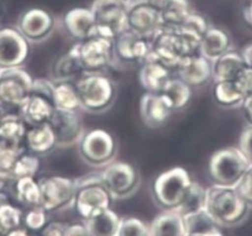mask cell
I'll use <instances>...</instances> for the list:
<instances>
[{
	"label": "cell",
	"mask_w": 252,
	"mask_h": 236,
	"mask_svg": "<svg viewBox=\"0 0 252 236\" xmlns=\"http://www.w3.org/2000/svg\"><path fill=\"white\" fill-rule=\"evenodd\" d=\"M205 210L219 226H236L247 218L251 206L236 188L213 186L207 188Z\"/></svg>",
	"instance_id": "6da1fadb"
},
{
	"label": "cell",
	"mask_w": 252,
	"mask_h": 236,
	"mask_svg": "<svg viewBox=\"0 0 252 236\" xmlns=\"http://www.w3.org/2000/svg\"><path fill=\"white\" fill-rule=\"evenodd\" d=\"M74 83L82 109L89 113H104L115 103L116 84L103 73H83Z\"/></svg>",
	"instance_id": "7a4b0ae2"
},
{
	"label": "cell",
	"mask_w": 252,
	"mask_h": 236,
	"mask_svg": "<svg viewBox=\"0 0 252 236\" xmlns=\"http://www.w3.org/2000/svg\"><path fill=\"white\" fill-rule=\"evenodd\" d=\"M76 196L72 205L83 220L110 209L113 197L104 186L101 173H93L74 179Z\"/></svg>",
	"instance_id": "3957f363"
},
{
	"label": "cell",
	"mask_w": 252,
	"mask_h": 236,
	"mask_svg": "<svg viewBox=\"0 0 252 236\" xmlns=\"http://www.w3.org/2000/svg\"><path fill=\"white\" fill-rule=\"evenodd\" d=\"M192 178L186 169L174 167L156 177L151 193L155 203L163 210H176L192 187Z\"/></svg>",
	"instance_id": "277c9868"
},
{
	"label": "cell",
	"mask_w": 252,
	"mask_h": 236,
	"mask_svg": "<svg viewBox=\"0 0 252 236\" xmlns=\"http://www.w3.org/2000/svg\"><path fill=\"white\" fill-rule=\"evenodd\" d=\"M249 169L250 164L239 147H225L212 155L208 174L213 186L235 188Z\"/></svg>",
	"instance_id": "5b68a950"
},
{
	"label": "cell",
	"mask_w": 252,
	"mask_h": 236,
	"mask_svg": "<svg viewBox=\"0 0 252 236\" xmlns=\"http://www.w3.org/2000/svg\"><path fill=\"white\" fill-rule=\"evenodd\" d=\"M18 110L21 118L30 126L50 123L56 111L53 103V82L45 78L35 79L32 91Z\"/></svg>",
	"instance_id": "8992f818"
},
{
	"label": "cell",
	"mask_w": 252,
	"mask_h": 236,
	"mask_svg": "<svg viewBox=\"0 0 252 236\" xmlns=\"http://www.w3.org/2000/svg\"><path fill=\"white\" fill-rule=\"evenodd\" d=\"M81 159L92 167H105L114 162L118 145L111 134L103 129H94L84 133L78 142Z\"/></svg>",
	"instance_id": "52a82bcc"
},
{
	"label": "cell",
	"mask_w": 252,
	"mask_h": 236,
	"mask_svg": "<svg viewBox=\"0 0 252 236\" xmlns=\"http://www.w3.org/2000/svg\"><path fill=\"white\" fill-rule=\"evenodd\" d=\"M91 10L96 35L114 40L127 30V0H94Z\"/></svg>",
	"instance_id": "ba28073f"
},
{
	"label": "cell",
	"mask_w": 252,
	"mask_h": 236,
	"mask_svg": "<svg viewBox=\"0 0 252 236\" xmlns=\"http://www.w3.org/2000/svg\"><path fill=\"white\" fill-rule=\"evenodd\" d=\"M79 62L84 73H103L115 62L114 40L94 35L82 42H76Z\"/></svg>",
	"instance_id": "9c48e42d"
},
{
	"label": "cell",
	"mask_w": 252,
	"mask_h": 236,
	"mask_svg": "<svg viewBox=\"0 0 252 236\" xmlns=\"http://www.w3.org/2000/svg\"><path fill=\"white\" fill-rule=\"evenodd\" d=\"M101 173L104 186L113 199H125L139 189L140 173L132 165L126 162H111L104 167Z\"/></svg>",
	"instance_id": "30bf717a"
},
{
	"label": "cell",
	"mask_w": 252,
	"mask_h": 236,
	"mask_svg": "<svg viewBox=\"0 0 252 236\" xmlns=\"http://www.w3.org/2000/svg\"><path fill=\"white\" fill-rule=\"evenodd\" d=\"M33 79L21 67L0 69V104L19 109L32 91Z\"/></svg>",
	"instance_id": "8fae6325"
},
{
	"label": "cell",
	"mask_w": 252,
	"mask_h": 236,
	"mask_svg": "<svg viewBox=\"0 0 252 236\" xmlns=\"http://www.w3.org/2000/svg\"><path fill=\"white\" fill-rule=\"evenodd\" d=\"M40 206L48 214L72 205L76 196V181L63 176L45 177L40 182Z\"/></svg>",
	"instance_id": "7c38bea8"
},
{
	"label": "cell",
	"mask_w": 252,
	"mask_h": 236,
	"mask_svg": "<svg viewBox=\"0 0 252 236\" xmlns=\"http://www.w3.org/2000/svg\"><path fill=\"white\" fill-rule=\"evenodd\" d=\"M162 28L161 11L149 0H127V30L151 40Z\"/></svg>",
	"instance_id": "4fadbf2b"
},
{
	"label": "cell",
	"mask_w": 252,
	"mask_h": 236,
	"mask_svg": "<svg viewBox=\"0 0 252 236\" xmlns=\"http://www.w3.org/2000/svg\"><path fill=\"white\" fill-rule=\"evenodd\" d=\"M29 56L30 45L20 31L11 28L0 30V69L21 67Z\"/></svg>",
	"instance_id": "5bb4252c"
},
{
	"label": "cell",
	"mask_w": 252,
	"mask_h": 236,
	"mask_svg": "<svg viewBox=\"0 0 252 236\" xmlns=\"http://www.w3.org/2000/svg\"><path fill=\"white\" fill-rule=\"evenodd\" d=\"M114 52L115 61L125 65L142 63L151 53V40L126 30L114 38Z\"/></svg>",
	"instance_id": "9a60e30c"
},
{
	"label": "cell",
	"mask_w": 252,
	"mask_h": 236,
	"mask_svg": "<svg viewBox=\"0 0 252 236\" xmlns=\"http://www.w3.org/2000/svg\"><path fill=\"white\" fill-rule=\"evenodd\" d=\"M56 20L47 10L32 8L26 10L19 20L18 30L29 42H42L53 33Z\"/></svg>",
	"instance_id": "2e32d148"
},
{
	"label": "cell",
	"mask_w": 252,
	"mask_h": 236,
	"mask_svg": "<svg viewBox=\"0 0 252 236\" xmlns=\"http://www.w3.org/2000/svg\"><path fill=\"white\" fill-rule=\"evenodd\" d=\"M57 140V147H68L79 142L84 135V126L77 111H66L56 109L48 123Z\"/></svg>",
	"instance_id": "e0dca14e"
},
{
	"label": "cell",
	"mask_w": 252,
	"mask_h": 236,
	"mask_svg": "<svg viewBox=\"0 0 252 236\" xmlns=\"http://www.w3.org/2000/svg\"><path fill=\"white\" fill-rule=\"evenodd\" d=\"M174 72L192 89L203 88L213 81L212 62L200 53L182 60Z\"/></svg>",
	"instance_id": "ac0fdd59"
},
{
	"label": "cell",
	"mask_w": 252,
	"mask_h": 236,
	"mask_svg": "<svg viewBox=\"0 0 252 236\" xmlns=\"http://www.w3.org/2000/svg\"><path fill=\"white\" fill-rule=\"evenodd\" d=\"M173 70L159 62L151 53L141 63L139 79L146 93L161 94L168 81L173 77Z\"/></svg>",
	"instance_id": "d6986e66"
},
{
	"label": "cell",
	"mask_w": 252,
	"mask_h": 236,
	"mask_svg": "<svg viewBox=\"0 0 252 236\" xmlns=\"http://www.w3.org/2000/svg\"><path fill=\"white\" fill-rule=\"evenodd\" d=\"M63 26L69 37L82 42L96 35V25L91 8H73L63 16Z\"/></svg>",
	"instance_id": "ffe728a7"
},
{
	"label": "cell",
	"mask_w": 252,
	"mask_h": 236,
	"mask_svg": "<svg viewBox=\"0 0 252 236\" xmlns=\"http://www.w3.org/2000/svg\"><path fill=\"white\" fill-rule=\"evenodd\" d=\"M173 113L171 105L162 94L145 93L140 101V116L145 126L156 129L167 123Z\"/></svg>",
	"instance_id": "44dd1931"
},
{
	"label": "cell",
	"mask_w": 252,
	"mask_h": 236,
	"mask_svg": "<svg viewBox=\"0 0 252 236\" xmlns=\"http://www.w3.org/2000/svg\"><path fill=\"white\" fill-rule=\"evenodd\" d=\"M84 73L74 43L66 53L58 56L51 66V81L56 82H76Z\"/></svg>",
	"instance_id": "7402d4cb"
},
{
	"label": "cell",
	"mask_w": 252,
	"mask_h": 236,
	"mask_svg": "<svg viewBox=\"0 0 252 236\" xmlns=\"http://www.w3.org/2000/svg\"><path fill=\"white\" fill-rule=\"evenodd\" d=\"M232 50V40L229 34L220 28L210 26L202 37L199 53L210 62Z\"/></svg>",
	"instance_id": "603a6c76"
},
{
	"label": "cell",
	"mask_w": 252,
	"mask_h": 236,
	"mask_svg": "<svg viewBox=\"0 0 252 236\" xmlns=\"http://www.w3.org/2000/svg\"><path fill=\"white\" fill-rule=\"evenodd\" d=\"M25 147L36 156H46L57 148V140L48 124L30 126L25 136Z\"/></svg>",
	"instance_id": "cb8c5ba5"
},
{
	"label": "cell",
	"mask_w": 252,
	"mask_h": 236,
	"mask_svg": "<svg viewBox=\"0 0 252 236\" xmlns=\"http://www.w3.org/2000/svg\"><path fill=\"white\" fill-rule=\"evenodd\" d=\"M247 66L242 52H236L230 50L225 55L220 56L212 62L213 69V81L214 82H225L235 81L240 72Z\"/></svg>",
	"instance_id": "d4e9b609"
},
{
	"label": "cell",
	"mask_w": 252,
	"mask_h": 236,
	"mask_svg": "<svg viewBox=\"0 0 252 236\" xmlns=\"http://www.w3.org/2000/svg\"><path fill=\"white\" fill-rule=\"evenodd\" d=\"M149 226L150 236H187L186 221L176 210H164Z\"/></svg>",
	"instance_id": "484cf974"
},
{
	"label": "cell",
	"mask_w": 252,
	"mask_h": 236,
	"mask_svg": "<svg viewBox=\"0 0 252 236\" xmlns=\"http://www.w3.org/2000/svg\"><path fill=\"white\" fill-rule=\"evenodd\" d=\"M120 221V216L110 208L83 220V223L92 236H116Z\"/></svg>",
	"instance_id": "4316f807"
},
{
	"label": "cell",
	"mask_w": 252,
	"mask_h": 236,
	"mask_svg": "<svg viewBox=\"0 0 252 236\" xmlns=\"http://www.w3.org/2000/svg\"><path fill=\"white\" fill-rule=\"evenodd\" d=\"M28 124L20 114H9L0 118V141L15 145H25Z\"/></svg>",
	"instance_id": "83f0119b"
},
{
	"label": "cell",
	"mask_w": 252,
	"mask_h": 236,
	"mask_svg": "<svg viewBox=\"0 0 252 236\" xmlns=\"http://www.w3.org/2000/svg\"><path fill=\"white\" fill-rule=\"evenodd\" d=\"M212 94L215 103L224 109L239 108L245 101V96L234 81L214 82Z\"/></svg>",
	"instance_id": "f1b7e54d"
},
{
	"label": "cell",
	"mask_w": 252,
	"mask_h": 236,
	"mask_svg": "<svg viewBox=\"0 0 252 236\" xmlns=\"http://www.w3.org/2000/svg\"><path fill=\"white\" fill-rule=\"evenodd\" d=\"M53 103L56 109L77 111L82 109L74 82H56L53 83Z\"/></svg>",
	"instance_id": "f546056e"
},
{
	"label": "cell",
	"mask_w": 252,
	"mask_h": 236,
	"mask_svg": "<svg viewBox=\"0 0 252 236\" xmlns=\"http://www.w3.org/2000/svg\"><path fill=\"white\" fill-rule=\"evenodd\" d=\"M161 94L168 101L172 110H182L188 106L189 101L192 99V88L184 83L181 78L172 77Z\"/></svg>",
	"instance_id": "4dcf8cb0"
},
{
	"label": "cell",
	"mask_w": 252,
	"mask_h": 236,
	"mask_svg": "<svg viewBox=\"0 0 252 236\" xmlns=\"http://www.w3.org/2000/svg\"><path fill=\"white\" fill-rule=\"evenodd\" d=\"M193 13L189 0H171L168 5L161 11L164 28L178 29Z\"/></svg>",
	"instance_id": "1f68e13d"
},
{
	"label": "cell",
	"mask_w": 252,
	"mask_h": 236,
	"mask_svg": "<svg viewBox=\"0 0 252 236\" xmlns=\"http://www.w3.org/2000/svg\"><path fill=\"white\" fill-rule=\"evenodd\" d=\"M25 150V145H15L0 141V178L4 182L13 181L14 167Z\"/></svg>",
	"instance_id": "d6a6232c"
},
{
	"label": "cell",
	"mask_w": 252,
	"mask_h": 236,
	"mask_svg": "<svg viewBox=\"0 0 252 236\" xmlns=\"http://www.w3.org/2000/svg\"><path fill=\"white\" fill-rule=\"evenodd\" d=\"M15 196L19 202L28 205L29 208L40 206L41 203V188L40 183L33 177H25V178L16 179L15 181Z\"/></svg>",
	"instance_id": "836d02e7"
},
{
	"label": "cell",
	"mask_w": 252,
	"mask_h": 236,
	"mask_svg": "<svg viewBox=\"0 0 252 236\" xmlns=\"http://www.w3.org/2000/svg\"><path fill=\"white\" fill-rule=\"evenodd\" d=\"M205 199H207V188L200 186L197 182H193L186 199L179 205V208L176 209V211H178L183 218L198 213L205 208Z\"/></svg>",
	"instance_id": "e575fe53"
},
{
	"label": "cell",
	"mask_w": 252,
	"mask_h": 236,
	"mask_svg": "<svg viewBox=\"0 0 252 236\" xmlns=\"http://www.w3.org/2000/svg\"><path fill=\"white\" fill-rule=\"evenodd\" d=\"M184 221H186L187 234L213 233V231L220 230V226L213 220V218L205 209L186 216Z\"/></svg>",
	"instance_id": "d590c367"
},
{
	"label": "cell",
	"mask_w": 252,
	"mask_h": 236,
	"mask_svg": "<svg viewBox=\"0 0 252 236\" xmlns=\"http://www.w3.org/2000/svg\"><path fill=\"white\" fill-rule=\"evenodd\" d=\"M23 211L13 204H0V233L6 235L11 230L21 228L23 225Z\"/></svg>",
	"instance_id": "8d00e7d4"
},
{
	"label": "cell",
	"mask_w": 252,
	"mask_h": 236,
	"mask_svg": "<svg viewBox=\"0 0 252 236\" xmlns=\"http://www.w3.org/2000/svg\"><path fill=\"white\" fill-rule=\"evenodd\" d=\"M40 159L33 153L24 152L16 161L13 171V181L25 178V177H33L38 173L40 169Z\"/></svg>",
	"instance_id": "74e56055"
},
{
	"label": "cell",
	"mask_w": 252,
	"mask_h": 236,
	"mask_svg": "<svg viewBox=\"0 0 252 236\" xmlns=\"http://www.w3.org/2000/svg\"><path fill=\"white\" fill-rule=\"evenodd\" d=\"M116 236H150V226L137 218H121Z\"/></svg>",
	"instance_id": "f35d334b"
},
{
	"label": "cell",
	"mask_w": 252,
	"mask_h": 236,
	"mask_svg": "<svg viewBox=\"0 0 252 236\" xmlns=\"http://www.w3.org/2000/svg\"><path fill=\"white\" fill-rule=\"evenodd\" d=\"M48 223V213L41 206H32L25 213L23 219V224L26 230L40 233Z\"/></svg>",
	"instance_id": "ab89813d"
},
{
	"label": "cell",
	"mask_w": 252,
	"mask_h": 236,
	"mask_svg": "<svg viewBox=\"0 0 252 236\" xmlns=\"http://www.w3.org/2000/svg\"><path fill=\"white\" fill-rule=\"evenodd\" d=\"M181 28L186 29V30L190 31V33L203 37L204 34L208 31V29L210 28V25L204 16L193 11V13L188 16V19L184 21V24Z\"/></svg>",
	"instance_id": "60d3db41"
},
{
	"label": "cell",
	"mask_w": 252,
	"mask_h": 236,
	"mask_svg": "<svg viewBox=\"0 0 252 236\" xmlns=\"http://www.w3.org/2000/svg\"><path fill=\"white\" fill-rule=\"evenodd\" d=\"M235 188L242 197V199L252 208V166H250V169H247Z\"/></svg>",
	"instance_id": "b9f144b4"
},
{
	"label": "cell",
	"mask_w": 252,
	"mask_h": 236,
	"mask_svg": "<svg viewBox=\"0 0 252 236\" xmlns=\"http://www.w3.org/2000/svg\"><path fill=\"white\" fill-rule=\"evenodd\" d=\"M235 83L245 96V98L252 96V67L247 65L235 78Z\"/></svg>",
	"instance_id": "7bdbcfd3"
},
{
	"label": "cell",
	"mask_w": 252,
	"mask_h": 236,
	"mask_svg": "<svg viewBox=\"0 0 252 236\" xmlns=\"http://www.w3.org/2000/svg\"><path fill=\"white\" fill-rule=\"evenodd\" d=\"M237 147L245 156V159L247 160L250 166H252V125H247L242 130Z\"/></svg>",
	"instance_id": "ee69618b"
},
{
	"label": "cell",
	"mask_w": 252,
	"mask_h": 236,
	"mask_svg": "<svg viewBox=\"0 0 252 236\" xmlns=\"http://www.w3.org/2000/svg\"><path fill=\"white\" fill-rule=\"evenodd\" d=\"M68 224L62 221H51L40 231V236H63Z\"/></svg>",
	"instance_id": "f6af8a7d"
},
{
	"label": "cell",
	"mask_w": 252,
	"mask_h": 236,
	"mask_svg": "<svg viewBox=\"0 0 252 236\" xmlns=\"http://www.w3.org/2000/svg\"><path fill=\"white\" fill-rule=\"evenodd\" d=\"M63 236H92L84 223H72L68 224Z\"/></svg>",
	"instance_id": "bcb514c9"
},
{
	"label": "cell",
	"mask_w": 252,
	"mask_h": 236,
	"mask_svg": "<svg viewBox=\"0 0 252 236\" xmlns=\"http://www.w3.org/2000/svg\"><path fill=\"white\" fill-rule=\"evenodd\" d=\"M242 20L245 25L252 30V0H246L242 6Z\"/></svg>",
	"instance_id": "7dc6e473"
},
{
	"label": "cell",
	"mask_w": 252,
	"mask_h": 236,
	"mask_svg": "<svg viewBox=\"0 0 252 236\" xmlns=\"http://www.w3.org/2000/svg\"><path fill=\"white\" fill-rule=\"evenodd\" d=\"M241 108L242 111H244V116L246 119L247 125H252V96H249L245 98Z\"/></svg>",
	"instance_id": "c3c4849f"
},
{
	"label": "cell",
	"mask_w": 252,
	"mask_h": 236,
	"mask_svg": "<svg viewBox=\"0 0 252 236\" xmlns=\"http://www.w3.org/2000/svg\"><path fill=\"white\" fill-rule=\"evenodd\" d=\"M169 1H171V0H149V3L159 11L163 10V9L168 5Z\"/></svg>",
	"instance_id": "681fc988"
},
{
	"label": "cell",
	"mask_w": 252,
	"mask_h": 236,
	"mask_svg": "<svg viewBox=\"0 0 252 236\" xmlns=\"http://www.w3.org/2000/svg\"><path fill=\"white\" fill-rule=\"evenodd\" d=\"M242 55H244L247 65L251 66L252 67V43H250L249 46H246V47L244 48V51H242Z\"/></svg>",
	"instance_id": "f907efd6"
},
{
	"label": "cell",
	"mask_w": 252,
	"mask_h": 236,
	"mask_svg": "<svg viewBox=\"0 0 252 236\" xmlns=\"http://www.w3.org/2000/svg\"><path fill=\"white\" fill-rule=\"evenodd\" d=\"M5 236H30V234L28 233V230H26V229L18 228V229H15V230H11L10 233L6 234Z\"/></svg>",
	"instance_id": "816d5d0a"
},
{
	"label": "cell",
	"mask_w": 252,
	"mask_h": 236,
	"mask_svg": "<svg viewBox=\"0 0 252 236\" xmlns=\"http://www.w3.org/2000/svg\"><path fill=\"white\" fill-rule=\"evenodd\" d=\"M187 236H224L220 230L213 231V233H194V234H187Z\"/></svg>",
	"instance_id": "f5cc1de1"
},
{
	"label": "cell",
	"mask_w": 252,
	"mask_h": 236,
	"mask_svg": "<svg viewBox=\"0 0 252 236\" xmlns=\"http://www.w3.org/2000/svg\"><path fill=\"white\" fill-rule=\"evenodd\" d=\"M3 183H4V181L1 178H0V187H1V184H3Z\"/></svg>",
	"instance_id": "db71d44e"
},
{
	"label": "cell",
	"mask_w": 252,
	"mask_h": 236,
	"mask_svg": "<svg viewBox=\"0 0 252 236\" xmlns=\"http://www.w3.org/2000/svg\"><path fill=\"white\" fill-rule=\"evenodd\" d=\"M1 106H3V105H1V104H0V108H1Z\"/></svg>",
	"instance_id": "11a10c76"
},
{
	"label": "cell",
	"mask_w": 252,
	"mask_h": 236,
	"mask_svg": "<svg viewBox=\"0 0 252 236\" xmlns=\"http://www.w3.org/2000/svg\"><path fill=\"white\" fill-rule=\"evenodd\" d=\"M0 236H1V233H0Z\"/></svg>",
	"instance_id": "9f6ffc18"
}]
</instances>
